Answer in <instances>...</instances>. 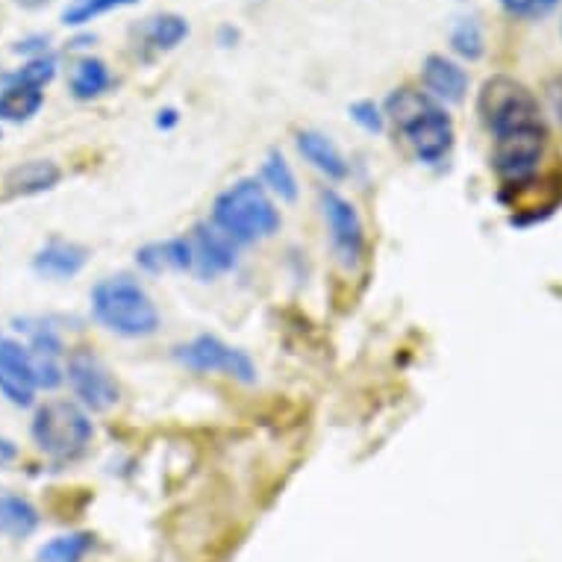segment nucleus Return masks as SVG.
Returning a JSON list of instances; mask_svg holds the SVG:
<instances>
[{
  "label": "nucleus",
  "mask_w": 562,
  "mask_h": 562,
  "mask_svg": "<svg viewBox=\"0 0 562 562\" xmlns=\"http://www.w3.org/2000/svg\"><path fill=\"white\" fill-rule=\"evenodd\" d=\"M89 262V250L68 239H50L33 257V271L45 280H71Z\"/></svg>",
  "instance_id": "nucleus-14"
},
{
  "label": "nucleus",
  "mask_w": 562,
  "mask_h": 562,
  "mask_svg": "<svg viewBox=\"0 0 562 562\" xmlns=\"http://www.w3.org/2000/svg\"><path fill=\"white\" fill-rule=\"evenodd\" d=\"M218 36H222V45L224 47H231L233 42L239 38V33H236V30H233V27H222V33H218Z\"/></svg>",
  "instance_id": "nucleus-32"
},
{
  "label": "nucleus",
  "mask_w": 562,
  "mask_h": 562,
  "mask_svg": "<svg viewBox=\"0 0 562 562\" xmlns=\"http://www.w3.org/2000/svg\"><path fill=\"white\" fill-rule=\"evenodd\" d=\"M297 150L301 157L310 162L313 168H318L322 175H327L330 180H345L350 175L348 162L341 157V150L333 145L330 138L318 133V130H301L297 133Z\"/></svg>",
  "instance_id": "nucleus-16"
},
{
  "label": "nucleus",
  "mask_w": 562,
  "mask_h": 562,
  "mask_svg": "<svg viewBox=\"0 0 562 562\" xmlns=\"http://www.w3.org/2000/svg\"><path fill=\"white\" fill-rule=\"evenodd\" d=\"M177 121H180V115H177V110H171V106H168V110H162L157 115V127L159 130H171L177 124Z\"/></svg>",
  "instance_id": "nucleus-31"
},
{
  "label": "nucleus",
  "mask_w": 562,
  "mask_h": 562,
  "mask_svg": "<svg viewBox=\"0 0 562 562\" xmlns=\"http://www.w3.org/2000/svg\"><path fill=\"white\" fill-rule=\"evenodd\" d=\"M12 50H15L19 56H27V59L47 56L50 54V36H47V33H33V36L15 42V47H12Z\"/></svg>",
  "instance_id": "nucleus-28"
},
{
  "label": "nucleus",
  "mask_w": 562,
  "mask_h": 562,
  "mask_svg": "<svg viewBox=\"0 0 562 562\" xmlns=\"http://www.w3.org/2000/svg\"><path fill=\"white\" fill-rule=\"evenodd\" d=\"M213 222L239 245L271 239L283 224L280 210L257 177H241L215 198Z\"/></svg>",
  "instance_id": "nucleus-2"
},
{
  "label": "nucleus",
  "mask_w": 562,
  "mask_h": 562,
  "mask_svg": "<svg viewBox=\"0 0 562 562\" xmlns=\"http://www.w3.org/2000/svg\"><path fill=\"white\" fill-rule=\"evenodd\" d=\"M65 380L71 383V392L89 413H106V409L119 404V383L112 378V371L103 366L101 357H94L92 350H75L68 357Z\"/></svg>",
  "instance_id": "nucleus-8"
},
{
  "label": "nucleus",
  "mask_w": 562,
  "mask_h": 562,
  "mask_svg": "<svg viewBox=\"0 0 562 562\" xmlns=\"http://www.w3.org/2000/svg\"><path fill=\"white\" fill-rule=\"evenodd\" d=\"M175 357L180 366L192 371H201V374H215L222 371L227 378L239 380V383H257V366L250 360L248 353L239 348H233L218 336H194L192 341H186L175 350Z\"/></svg>",
  "instance_id": "nucleus-7"
},
{
  "label": "nucleus",
  "mask_w": 562,
  "mask_h": 562,
  "mask_svg": "<svg viewBox=\"0 0 562 562\" xmlns=\"http://www.w3.org/2000/svg\"><path fill=\"white\" fill-rule=\"evenodd\" d=\"M386 119L425 166H436L451 154L453 121L442 103L427 92H415L406 86L395 89L386 101Z\"/></svg>",
  "instance_id": "nucleus-1"
},
{
  "label": "nucleus",
  "mask_w": 562,
  "mask_h": 562,
  "mask_svg": "<svg viewBox=\"0 0 562 562\" xmlns=\"http://www.w3.org/2000/svg\"><path fill=\"white\" fill-rule=\"evenodd\" d=\"M262 186L280 201H297V177L280 150H271L262 162Z\"/></svg>",
  "instance_id": "nucleus-22"
},
{
  "label": "nucleus",
  "mask_w": 562,
  "mask_h": 562,
  "mask_svg": "<svg viewBox=\"0 0 562 562\" xmlns=\"http://www.w3.org/2000/svg\"><path fill=\"white\" fill-rule=\"evenodd\" d=\"M56 68H59V63H56L54 54L36 56V59H27V63L21 65L19 71H12V75L3 77V83L7 86H33V89H42V92H45V86L54 83Z\"/></svg>",
  "instance_id": "nucleus-24"
},
{
  "label": "nucleus",
  "mask_w": 562,
  "mask_h": 562,
  "mask_svg": "<svg viewBox=\"0 0 562 562\" xmlns=\"http://www.w3.org/2000/svg\"><path fill=\"white\" fill-rule=\"evenodd\" d=\"M15 460H19V445L7 439V436H0V469H7Z\"/></svg>",
  "instance_id": "nucleus-30"
},
{
  "label": "nucleus",
  "mask_w": 562,
  "mask_h": 562,
  "mask_svg": "<svg viewBox=\"0 0 562 562\" xmlns=\"http://www.w3.org/2000/svg\"><path fill=\"white\" fill-rule=\"evenodd\" d=\"M94 322L124 339H145L159 330V310L133 277H106L92 289Z\"/></svg>",
  "instance_id": "nucleus-3"
},
{
  "label": "nucleus",
  "mask_w": 562,
  "mask_h": 562,
  "mask_svg": "<svg viewBox=\"0 0 562 562\" xmlns=\"http://www.w3.org/2000/svg\"><path fill=\"white\" fill-rule=\"evenodd\" d=\"M501 7H504V12H509V15H516V19H544L548 12L557 10V3L560 0H498Z\"/></svg>",
  "instance_id": "nucleus-26"
},
{
  "label": "nucleus",
  "mask_w": 562,
  "mask_h": 562,
  "mask_svg": "<svg viewBox=\"0 0 562 562\" xmlns=\"http://www.w3.org/2000/svg\"><path fill=\"white\" fill-rule=\"evenodd\" d=\"M544 101H548V110H551V115L562 124V71H557V75L544 83Z\"/></svg>",
  "instance_id": "nucleus-29"
},
{
  "label": "nucleus",
  "mask_w": 562,
  "mask_h": 562,
  "mask_svg": "<svg viewBox=\"0 0 562 562\" xmlns=\"http://www.w3.org/2000/svg\"><path fill=\"white\" fill-rule=\"evenodd\" d=\"M45 106V92L33 86H3L0 89V121L3 124H27Z\"/></svg>",
  "instance_id": "nucleus-18"
},
{
  "label": "nucleus",
  "mask_w": 562,
  "mask_h": 562,
  "mask_svg": "<svg viewBox=\"0 0 562 562\" xmlns=\"http://www.w3.org/2000/svg\"><path fill=\"white\" fill-rule=\"evenodd\" d=\"M59 180H63V168L56 166L54 159H30L10 168L0 186L7 198H33V194L50 192Z\"/></svg>",
  "instance_id": "nucleus-13"
},
{
  "label": "nucleus",
  "mask_w": 562,
  "mask_h": 562,
  "mask_svg": "<svg viewBox=\"0 0 562 562\" xmlns=\"http://www.w3.org/2000/svg\"><path fill=\"white\" fill-rule=\"evenodd\" d=\"M322 213L324 222H327V231H330V241L336 254L341 257L345 266H357L362 257V248H366V231H362V218L357 213V206L341 198L339 192H322Z\"/></svg>",
  "instance_id": "nucleus-9"
},
{
  "label": "nucleus",
  "mask_w": 562,
  "mask_h": 562,
  "mask_svg": "<svg viewBox=\"0 0 562 562\" xmlns=\"http://www.w3.org/2000/svg\"><path fill=\"white\" fill-rule=\"evenodd\" d=\"M94 548L92 533H63L54 536L36 551L38 562H83Z\"/></svg>",
  "instance_id": "nucleus-21"
},
{
  "label": "nucleus",
  "mask_w": 562,
  "mask_h": 562,
  "mask_svg": "<svg viewBox=\"0 0 562 562\" xmlns=\"http://www.w3.org/2000/svg\"><path fill=\"white\" fill-rule=\"evenodd\" d=\"M136 3H142V0H71L63 10V24L65 27H86L106 12L127 10Z\"/></svg>",
  "instance_id": "nucleus-23"
},
{
  "label": "nucleus",
  "mask_w": 562,
  "mask_h": 562,
  "mask_svg": "<svg viewBox=\"0 0 562 562\" xmlns=\"http://www.w3.org/2000/svg\"><path fill=\"white\" fill-rule=\"evenodd\" d=\"M560 36H562V24H560Z\"/></svg>",
  "instance_id": "nucleus-34"
},
{
  "label": "nucleus",
  "mask_w": 562,
  "mask_h": 562,
  "mask_svg": "<svg viewBox=\"0 0 562 562\" xmlns=\"http://www.w3.org/2000/svg\"><path fill=\"white\" fill-rule=\"evenodd\" d=\"M451 47L453 54L462 56V59H480L486 54V36H483V27H480L477 19H460L451 27Z\"/></svg>",
  "instance_id": "nucleus-25"
},
{
  "label": "nucleus",
  "mask_w": 562,
  "mask_h": 562,
  "mask_svg": "<svg viewBox=\"0 0 562 562\" xmlns=\"http://www.w3.org/2000/svg\"><path fill=\"white\" fill-rule=\"evenodd\" d=\"M30 434L45 457L56 462H71L89 451L94 425L89 413L75 401H47L33 415Z\"/></svg>",
  "instance_id": "nucleus-4"
},
{
  "label": "nucleus",
  "mask_w": 562,
  "mask_h": 562,
  "mask_svg": "<svg viewBox=\"0 0 562 562\" xmlns=\"http://www.w3.org/2000/svg\"><path fill=\"white\" fill-rule=\"evenodd\" d=\"M19 7H24V10H42V7H47L50 0H15Z\"/></svg>",
  "instance_id": "nucleus-33"
},
{
  "label": "nucleus",
  "mask_w": 562,
  "mask_h": 562,
  "mask_svg": "<svg viewBox=\"0 0 562 562\" xmlns=\"http://www.w3.org/2000/svg\"><path fill=\"white\" fill-rule=\"evenodd\" d=\"M350 119L357 121L366 133H380L383 124H386V112L380 110L374 101H353L348 106Z\"/></svg>",
  "instance_id": "nucleus-27"
},
{
  "label": "nucleus",
  "mask_w": 562,
  "mask_h": 562,
  "mask_svg": "<svg viewBox=\"0 0 562 562\" xmlns=\"http://www.w3.org/2000/svg\"><path fill=\"white\" fill-rule=\"evenodd\" d=\"M0 138H3V133H0Z\"/></svg>",
  "instance_id": "nucleus-35"
},
{
  "label": "nucleus",
  "mask_w": 562,
  "mask_h": 562,
  "mask_svg": "<svg viewBox=\"0 0 562 562\" xmlns=\"http://www.w3.org/2000/svg\"><path fill=\"white\" fill-rule=\"evenodd\" d=\"M136 266L148 274H162V271H194L192 239L175 236L166 241H148L136 250Z\"/></svg>",
  "instance_id": "nucleus-15"
},
{
  "label": "nucleus",
  "mask_w": 562,
  "mask_h": 562,
  "mask_svg": "<svg viewBox=\"0 0 562 562\" xmlns=\"http://www.w3.org/2000/svg\"><path fill=\"white\" fill-rule=\"evenodd\" d=\"M38 527V509L21 495L0 492V536H12V539H27L36 533Z\"/></svg>",
  "instance_id": "nucleus-19"
},
{
  "label": "nucleus",
  "mask_w": 562,
  "mask_h": 562,
  "mask_svg": "<svg viewBox=\"0 0 562 562\" xmlns=\"http://www.w3.org/2000/svg\"><path fill=\"white\" fill-rule=\"evenodd\" d=\"M68 86H71V94H75L77 101H94V98H101L112 86L110 65L98 59V56H83L71 68Z\"/></svg>",
  "instance_id": "nucleus-17"
},
{
  "label": "nucleus",
  "mask_w": 562,
  "mask_h": 562,
  "mask_svg": "<svg viewBox=\"0 0 562 562\" xmlns=\"http://www.w3.org/2000/svg\"><path fill=\"white\" fill-rule=\"evenodd\" d=\"M36 392L30 348L15 339H0V395L15 406H30Z\"/></svg>",
  "instance_id": "nucleus-11"
},
{
  "label": "nucleus",
  "mask_w": 562,
  "mask_h": 562,
  "mask_svg": "<svg viewBox=\"0 0 562 562\" xmlns=\"http://www.w3.org/2000/svg\"><path fill=\"white\" fill-rule=\"evenodd\" d=\"M422 80L430 98L439 103H462L469 92V75L460 63H453L451 56L430 54L422 68Z\"/></svg>",
  "instance_id": "nucleus-12"
},
{
  "label": "nucleus",
  "mask_w": 562,
  "mask_h": 562,
  "mask_svg": "<svg viewBox=\"0 0 562 562\" xmlns=\"http://www.w3.org/2000/svg\"><path fill=\"white\" fill-rule=\"evenodd\" d=\"M194 250V274L201 280H215L227 274L239 262V241L231 239L218 224H198L189 236Z\"/></svg>",
  "instance_id": "nucleus-10"
},
{
  "label": "nucleus",
  "mask_w": 562,
  "mask_h": 562,
  "mask_svg": "<svg viewBox=\"0 0 562 562\" xmlns=\"http://www.w3.org/2000/svg\"><path fill=\"white\" fill-rule=\"evenodd\" d=\"M142 33H145V42L157 54H168V50H175L189 38V21L183 15H177V12H159L154 19H148Z\"/></svg>",
  "instance_id": "nucleus-20"
},
{
  "label": "nucleus",
  "mask_w": 562,
  "mask_h": 562,
  "mask_svg": "<svg viewBox=\"0 0 562 562\" xmlns=\"http://www.w3.org/2000/svg\"><path fill=\"white\" fill-rule=\"evenodd\" d=\"M544 142H548L544 124L495 136V148H492L495 175L507 186H513V189L527 186L536 177V171H539V162L544 157Z\"/></svg>",
  "instance_id": "nucleus-6"
},
{
  "label": "nucleus",
  "mask_w": 562,
  "mask_h": 562,
  "mask_svg": "<svg viewBox=\"0 0 562 562\" xmlns=\"http://www.w3.org/2000/svg\"><path fill=\"white\" fill-rule=\"evenodd\" d=\"M477 112L492 136L542 124L539 101L533 98V92L507 75L488 77L483 83L477 94Z\"/></svg>",
  "instance_id": "nucleus-5"
}]
</instances>
